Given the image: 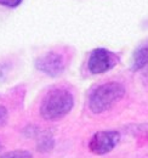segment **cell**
<instances>
[{
  "label": "cell",
  "instance_id": "obj_2",
  "mask_svg": "<svg viewBox=\"0 0 148 158\" xmlns=\"http://www.w3.org/2000/svg\"><path fill=\"white\" fill-rule=\"evenodd\" d=\"M125 95V88L120 83H106L93 90L90 96V110L93 113H102L112 108Z\"/></svg>",
  "mask_w": 148,
  "mask_h": 158
},
{
  "label": "cell",
  "instance_id": "obj_4",
  "mask_svg": "<svg viewBox=\"0 0 148 158\" xmlns=\"http://www.w3.org/2000/svg\"><path fill=\"white\" fill-rule=\"evenodd\" d=\"M119 140L118 131H98L90 140L89 148L95 155H106L117 146Z\"/></svg>",
  "mask_w": 148,
  "mask_h": 158
},
{
  "label": "cell",
  "instance_id": "obj_10",
  "mask_svg": "<svg viewBox=\"0 0 148 158\" xmlns=\"http://www.w3.org/2000/svg\"><path fill=\"white\" fill-rule=\"evenodd\" d=\"M22 0H0V4L1 5H5V6H10V7H15L17 6L18 4H21Z\"/></svg>",
  "mask_w": 148,
  "mask_h": 158
},
{
  "label": "cell",
  "instance_id": "obj_3",
  "mask_svg": "<svg viewBox=\"0 0 148 158\" xmlns=\"http://www.w3.org/2000/svg\"><path fill=\"white\" fill-rule=\"evenodd\" d=\"M117 61L118 59L115 57L114 54H112L111 51L106 49L100 48V49H95L91 52L88 62V67L92 74H101L112 69L117 63Z\"/></svg>",
  "mask_w": 148,
  "mask_h": 158
},
{
  "label": "cell",
  "instance_id": "obj_6",
  "mask_svg": "<svg viewBox=\"0 0 148 158\" xmlns=\"http://www.w3.org/2000/svg\"><path fill=\"white\" fill-rule=\"evenodd\" d=\"M148 66V40L141 44L134 52V62H132V69L138 71L142 68H146Z\"/></svg>",
  "mask_w": 148,
  "mask_h": 158
},
{
  "label": "cell",
  "instance_id": "obj_11",
  "mask_svg": "<svg viewBox=\"0 0 148 158\" xmlns=\"http://www.w3.org/2000/svg\"><path fill=\"white\" fill-rule=\"evenodd\" d=\"M146 68H147V69H146V76H147V77H148V66H147V67H146Z\"/></svg>",
  "mask_w": 148,
  "mask_h": 158
},
{
  "label": "cell",
  "instance_id": "obj_9",
  "mask_svg": "<svg viewBox=\"0 0 148 158\" xmlns=\"http://www.w3.org/2000/svg\"><path fill=\"white\" fill-rule=\"evenodd\" d=\"M7 110L4 107V106H0V125H4L7 120Z\"/></svg>",
  "mask_w": 148,
  "mask_h": 158
},
{
  "label": "cell",
  "instance_id": "obj_1",
  "mask_svg": "<svg viewBox=\"0 0 148 158\" xmlns=\"http://www.w3.org/2000/svg\"><path fill=\"white\" fill-rule=\"evenodd\" d=\"M73 106V95L66 89L56 88L45 95L40 106V114L47 120H56L68 114Z\"/></svg>",
  "mask_w": 148,
  "mask_h": 158
},
{
  "label": "cell",
  "instance_id": "obj_7",
  "mask_svg": "<svg viewBox=\"0 0 148 158\" xmlns=\"http://www.w3.org/2000/svg\"><path fill=\"white\" fill-rule=\"evenodd\" d=\"M0 158H32V153L29 151H23V150H16V151H11L7 152Z\"/></svg>",
  "mask_w": 148,
  "mask_h": 158
},
{
  "label": "cell",
  "instance_id": "obj_5",
  "mask_svg": "<svg viewBox=\"0 0 148 158\" xmlns=\"http://www.w3.org/2000/svg\"><path fill=\"white\" fill-rule=\"evenodd\" d=\"M35 67L50 77H57L64 69V60L57 52H47L37 60Z\"/></svg>",
  "mask_w": 148,
  "mask_h": 158
},
{
  "label": "cell",
  "instance_id": "obj_8",
  "mask_svg": "<svg viewBox=\"0 0 148 158\" xmlns=\"http://www.w3.org/2000/svg\"><path fill=\"white\" fill-rule=\"evenodd\" d=\"M52 147H54V141H52V139L50 138H45L39 143V150L40 151H49Z\"/></svg>",
  "mask_w": 148,
  "mask_h": 158
},
{
  "label": "cell",
  "instance_id": "obj_12",
  "mask_svg": "<svg viewBox=\"0 0 148 158\" xmlns=\"http://www.w3.org/2000/svg\"><path fill=\"white\" fill-rule=\"evenodd\" d=\"M0 151H1V143H0Z\"/></svg>",
  "mask_w": 148,
  "mask_h": 158
}]
</instances>
